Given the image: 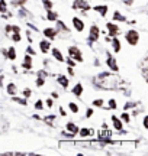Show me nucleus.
<instances>
[{"label":"nucleus","mask_w":148,"mask_h":156,"mask_svg":"<svg viewBox=\"0 0 148 156\" xmlns=\"http://www.w3.org/2000/svg\"><path fill=\"white\" fill-rule=\"evenodd\" d=\"M73 9H76V10L79 9V10H84L86 12V10L90 9V5H89L86 0H76V2L73 3Z\"/></svg>","instance_id":"obj_5"},{"label":"nucleus","mask_w":148,"mask_h":156,"mask_svg":"<svg viewBox=\"0 0 148 156\" xmlns=\"http://www.w3.org/2000/svg\"><path fill=\"white\" fill-rule=\"evenodd\" d=\"M46 20L57 22V20H58V13H57V12H54L52 9H50V10H48V13H46Z\"/></svg>","instance_id":"obj_17"},{"label":"nucleus","mask_w":148,"mask_h":156,"mask_svg":"<svg viewBox=\"0 0 148 156\" xmlns=\"http://www.w3.org/2000/svg\"><path fill=\"white\" fill-rule=\"evenodd\" d=\"M51 97H52V98H58V93L52 91V93H51Z\"/></svg>","instance_id":"obj_45"},{"label":"nucleus","mask_w":148,"mask_h":156,"mask_svg":"<svg viewBox=\"0 0 148 156\" xmlns=\"http://www.w3.org/2000/svg\"><path fill=\"white\" fill-rule=\"evenodd\" d=\"M71 93H73L76 97H80V95L83 94V85H81V84H76L74 88L71 90Z\"/></svg>","instance_id":"obj_21"},{"label":"nucleus","mask_w":148,"mask_h":156,"mask_svg":"<svg viewBox=\"0 0 148 156\" xmlns=\"http://www.w3.org/2000/svg\"><path fill=\"white\" fill-rule=\"evenodd\" d=\"M73 26H74V29L77 30V32H83L84 30V22L80 19V17H73Z\"/></svg>","instance_id":"obj_8"},{"label":"nucleus","mask_w":148,"mask_h":156,"mask_svg":"<svg viewBox=\"0 0 148 156\" xmlns=\"http://www.w3.org/2000/svg\"><path fill=\"white\" fill-rule=\"evenodd\" d=\"M106 28H108L109 35H110L112 38H113V36H116V35L120 32L119 28H118V25H115L113 22H108V23H106Z\"/></svg>","instance_id":"obj_7"},{"label":"nucleus","mask_w":148,"mask_h":156,"mask_svg":"<svg viewBox=\"0 0 148 156\" xmlns=\"http://www.w3.org/2000/svg\"><path fill=\"white\" fill-rule=\"evenodd\" d=\"M12 100L15 101V103H19V104H22V106H26V104H28V101L25 100V98H19V97H13Z\"/></svg>","instance_id":"obj_26"},{"label":"nucleus","mask_w":148,"mask_h":156,"mask_svg":"<svg viewBox=\"0 0 148 156\" xmlns=\"http://www.w3.org/2000/svg\"><path fill=\"white\" fill-rule=\"evenodd\" d=\"M3 78H5V77H3V75H0V87L3 85Z\"/></svg>","instance_id":"obj_47"},{"label":"nucleus","mask_w":148,"mask_h":156,"mask_svg":"<svg viewBox=\"0 0 148 156\" xmlns=\"http://www.w3.org/2000/svg\"><path fill=\"white\" fill-rule=\"evenodd\" d=\"M125 39L131 46H135V45L139 42V34H138V30H135V29H129V30L125 34Z\"/></svg>","instance_id":"obj_1"},{"label":"nucleus","mask_w":148,"mask_h":156,"mask_svg":"<svg viewBox=\"0 0 148 156\" xmlns=\"http://www.w3.org/2000/svg\"><path fill=\"white\" fill-rule=\"evenodd\" d=\"M116 107H118V104H116V100H113V98H110V100H109V108H116Z\"/></svg>","instance_id":"obj_34"},{"label":"nucleus","mask_w":148,"mask_h":156,"mask_svg":"<svg viewBox=\"0 0 148 156\" xmlns=\"http://www.w3.org/2000/svg\"><path fill=\"white\" fill-rule=\"evenodd\" d=\"M58 35V30L55 28H46L44 29V36H46V38L50 39H55V36Z\"/></svg>","instance_id":"obj_10"},{"label":"nucleus","mask_w":148,"mask_h":156,"mask_svg":"<svg viewBox=\"0 0 148 156\" xmlns=\"http://www.w3.org/2000/svg\"><path fill=\"white\" fill-rule=\"evenodd\" d=\"M93 9H94V12H97L99 15H102V16H106V13H108V6H106V5L94 6Z\"/></svg>","instance_id":"obj_16"},{"label":"nucleus","mask_w":148,"mask_h":156,"mask_svg":"<svg viewBox=\"0 0 148 156\" xmlns=\"http://www.w3.org/2000/svg\"><path fill=\"white\" fill-rule=\"evenodd\" d=\"M52 122H55V116H48V117H44V123H48V124H52Z\"/></svg>","instance_id":"obj_28"},{"label":"nucleus","mask_w":148,"mask_h":156,"mask_svg":"<svg viewBox=\"0 0 148 156\" xmlns=\"http://www.w3.org/2000/svg\"><path fill=\"white\" fill-rule=\"evenodd\" d=\"M77 133H79L80 139H93L94 130H93V129H90V127H83V129H80Z\"/></svg>","instance_id":"obj_3"},{"label":"nucleus","mask_w":148,"mask_h":156,"mask_svg":"<svg viewBox=\"0 0 148 156\" xmlns=\"http://www.w3.org/2000/svg\"><path fill=\"white\" fill-rule=\"evenodd\" d=\"M12 39H13V42H20V41H22V35H20V34H16V32H13V35H12Z\"/></svg>","instance_id":"obj_27"},{"label":"nucleus","mask_w":148,"mask_h":156,"mask_svg":"<svg viewBox=\"0 0 148 156\" xmlns=\"http://www.w3.org/2000/svg\"><path fill=\"white\" fill-rule=\"evenodd\" d=\"M25 2H28V0H16L15 3H16V5H23Z\"/></svg>","instance_id":"obj_44"},{"label":"nucleus","mask_w":148,"mask_h":156,"mask_svg":"<svg viewBox=\"0 0 148 156\" xmlns=\"http://www.w3.org/2000/svg\"><path fill=\"white\" fill-rule=\"evenodd\" d=\"M60 114H61V116H65V114H67V113H65V110H64L63 107H60Z\"/></svg>","instance_id":"obj_42"},{"label":"nucleus","mask_w":148,"mask_h":156,"mask_svg":"<svg viewBox=\"0 0 148 156\" xmlns=\"http://www.w3.org/2000/svg\"><path fill=\"white\" fill-rule=\"evenodd\" d=\"M99 36H100V30L96 25H93L90 28V32H89V42H96Z\"/></svg>","instance_id":"obj_4"},{"label":"nucleus","mask_w":148,"mask_h":156,"mask_svg":"<svg viewBox=\"0 0 148 156\" xmlns=\"http://www.w3.org/2000/svg\"><path fill=\"white\" fill-rule=\"evenodd\" d=\"M132 2H134V0H125V5L131 6V5H132Z\"/></svg>","instance_id":"obj_46"},{"label":"nucleus","mask_w":148,"mask_h":156,"mask_svg":"<svg viewBox=\"0 0 148 156\" xmlns=\"http://www.w3.org/2000/svg\"><path fill=\"white\" fill-rule=\"evenodd\" d=\"M7 12V3L5 0H0V13H6Z\"/></svg>","instance_id":"obj_25"},{"label":"nucleus","mask_w":148,"mask_h":156,"mask_svg":"<svg viewBox=\"0 0 148 156\" xmlns=\"http://www.w3.org/2000/svg\"><path fill=\"white\" fill-rule=\"evenodd\" d=\"M22 68H23V69H26V71H29V69H32V56L28 55V54H26V56L23 58Z\"/></svg>","instance_id":"obj_11"},{"label":"nucleus","mask_w":148,"mask_h":156,"mask_svg":"<svg viewBox=\"0 0 148 156\" xmlns=\"http://www.w3.org/2000/svg\"><path fill=\"white\" fill-rule=\"evenodd\" d=\"M57 83L63 87V88H68V84H70V80L65 75H58L57 77Z\"/></svg>","instance_id":"obj_13"},{"label":"nucleus","mask_w":148,"mask_h":156,"mask_svg":"<svg viewBox=\"0 0 148 156\" xmlns=\"http://www.w3.org/2000/svg\"><path fill=\"white\" fill-rule=\"evenodd\" d=\"M12 32H16V34H20V28H19V26H12Z\"/></svg>","instance_id":"obj_39"},{"label":"nucleus","mask_w":148,"mask_h":156,"mask_svg":"<svg viewBox=\"0 0 148 156\" xmlns=\"http://www.w3.org/2000/svg\"><path fill=\"white\" fill-rule=\"evenodd\" d=\"M42 5H44V7H45L46 10L52 9V2H50V0H42Z\"/></svg>","instance_id":"obj_30"},{"label":"nucleus","mask_w":148,"mask_h":156,"mask_svg":"<svg viewBox=\"0 0 148 156\" xmlns=\"http://www.w3.org/2000/svg\"><path fill=\"white\" fill-rule=\"evenodd\" d=\"M67 65H68V67H76V61L71 59V58H68V59H67Z\"/></svg>","instance_id":"obj_38"},{"label":"nucleus","mask_w":148,"mask_h":156,"mask_svg":"<svg viewBox=\"0 0 148 156\" xmlns=\"http://www.w3.org/2000/svg\"><path fill=\"white\" fill-rule=\"evenodd\" d=\"M106 64H108V67L113 71V73H118L119 71V67H118V62H116V59H115L113 56L110 55V54H108V59H106Z\"/></svg>","instance_id":"obj_6"},{"label":"nucleus","mask_w":148,"mask_h":156,"mask_svg":"<svg viewBox=\"0 0 148 156\" xmlns=\"http://www.w3.org/2000/svg\"><path fill=\"white\" fill-rule=\"evenodd\" d=\"M68 55L71 59H74V61H79V62L83 61V55H81V51L79 49V46H70Z\"/></svg>","instance_id":"obj_2"},{"label":"nucleus","mask_w":148,"mask_h":156,"mask_svg":"<svg viewBox=\"0 0 148 156\" xmlns=\"http://www.w3.org/2000/svg\"><path fill=\"white\" fill-rule=\"evenodd\" d=\"M112 126H113V129L116 132L124 130V123H122V120H120L119 117H116V116H112Z\"/></svg>","instance_id":"obj_9"},{"label":"nucleus","mask_w":148,"mask_h":156,"mask_svg":"<svg viewBox=\"0 0 148 156\" xmlns=\"http://www.w3.org/2000/svg\"><path fill=\"white\" fill-rule=\"evenodd\" d=\"M93 106L94 107H103V100L102 98H96V100H93Z\"/></svg>","instance_id":"obj_31"},{"label":"nucleus","mask_w":148,"mask_h":156,"mask_svg":"<svg viewBox=\"0 0 148 156\" xmlns=\"http://www.w3.org/2000/svg\"><path fill=\"white\" fill-rule=\"evenodd\" d=\"M5 30H6V34H10V32H12V26H10V25H7V26L5 28Z\"/></svg>","instance_id":"obj_41"},{"label":"nucleus","mask_w":148,"mask_h":156,"mask_svg":"<svg viewBox=\"0 0 148 156\" xmlns=\"http://www.w3.org/2000/svg\"><path fill=\"white\" fill-rule=\"evenodd\" d=\"M44 84H45V78L38 75V78H36V87H42Z\"/></svg>","instance_id":"obj_29"},{"label":"nucleus","mask_w":148,"mask_h":156,"mask_svg":"<svg viewBox=\"0 0 148 156\" xmlns=\"http://www.w3.org/2000/svg\"><path fill=\"white\" fill-rule=\"evenodd\" d=\"M112 46H113V52H115V54L120 52V41L116 38V36H113V39H112Z\"/></svg>","instance_id":"obj_19"},{"label":"nucleus","mask_w":148,"mask_h":156,"mask_svg":"<svg viewBox=\"0 0 148 156\" xmlns=\"http://www.w3.org/2000/svg\"><path fill=\"white\" fill-rule=\"evenodd\" d=\"M68 108H70V112L71 113H74V114H77V113L80 112V107H79V104H76V103H68Z\"/></svg>","instance_id":"obj_22"},{"label":"nucleus","mask_w":148,"mask_h":156,"mask_svg":"<svg viewBox=\"0 0 148 156\" xmlns=\"http://www.w3.org/2000/svg\"><path fill=\"white\" fill-rule=\"evenodd\" d=\"M67 71H68L70 75H74V71H73V67H68L67 68Z\"/></svg>","instance_id":"obj_43"},{"label":"nucleus","mask_w":148,"mask_h":156,"mask_svg":"<svg viewBox=\"0 0 148 156\" xmlns=\"http://www.w3.org/2000/svg\"><path fill=\"white\" fill-rule=\"evenodd\" d=\"M142 127L144 129H148V117L144 116V120H142Z\"/></svg>","instance_id":"obj_37"},{"label":"nucleus","mask_w":148,"mask_h":156,"mask_svg":"<svg viewBox=\"0 0 148 156\" xmlns=\"http://www.w3.org/2000/svg\"><path fill=\"white\" fill-rule=\"evenodd\" d=\"M50 48H51V44H50L48 41H45V39H44V41H41V42H39V49H41V52H42V54H46V52L50 51Z\"/></svg>","instance_id":"obj_14"},{"label":"nucleus","mask_w":148,"mask_h":156,"mask_svg":"<svg viewBox=\"0 0 148 156\" xmlns=\"http://www.w3.org/2000/svg\"><path fill=\"white\" fill-rule=\"evenodd\" d=\"M45 104H46V107H50V108H51L52 106H54V98H46V101H45Z\"/></svg>","instance_id":"obj_35"},{"label":"nucleus","mask_w":148,"mask_h":156,"mask_svg":"<svg viewBox=\"0 0 148 156\" xmlns=\"http://www.w3.org/2000/svg\"><path fill=\"white\" fill-rule=\"evenodd\" d=\"M6 58H9V59H12V61L16 59V49H15L13 46H10L9 49H6Z\"/></svg>","instance_id":"obj_18"},{"label":"nucleus","mask_w":148,"mask_h":156,"mask_svg":"<svg viewBox=\"0 0 148 156\" xmlns=\"http://www.w3.org/2000/svg\"><path fill=\"white\" fill-rule=\"evenodd\" d=\"M6 91H7V94L9 95H16L17 88H16V85H15L13 83H9L7 84V87H6Z\"/></svg>","instance_id":"obj_20"},{"label":"nucleus","mask_w":148,"mask_h":156,"mask_svg":"<svg viewBox=\"0 0 148 156\" xmlns=\"http://www.w3.org/2000/svg\"><path fill=\"white\" fill-rule=\"evenodd\" d=\"M51 52H52V56H54V59H57L58 62H64V61H65V58L63 56L61 51L58 49V48H52Z\"/></svg>","instance_id":"obj_12"},{"label":"nucleus","mask_w":148,"mask_h":156,"mask_svg":"<svg viewBox=\"0 0 148 156\" xmlns=\"http://www.w3.org/2000/svg\"><path fill=\"white\" fill-rule=\"evenodd\" d=\"M93 114H94V110H93V108H87V113H86V117L89 119V117H91V116H93Z\"/></svg>","instance_id":"obj_36"},{"label":"nucleus","mask_w":148,"mask_h":156,"mask_svg":"<svg viewBox=\"0 0 148 156\" xmlns=\"http://www.w3.org/2000/svg\"><path fill=\"white\" fill-rule=\"evenodd\" d=\"M31 94H32V91H31V90H25V91H23V97H29Z\"/></svg>","instance_id":"obj_40"},{"label":"nucleus","mask_w":148,"mask_h":156,"mask_svg":"<svg viewBox=\"0 0 148 156\" xmlns=\"http://www.w3.org/2000/svg\"><path fill=\"white\" fill-rule=\"evenodd\" d=\"M26 54H28V55H31V56L36 55V52H35V49L32 48V46H28V48H26Z\"/></svg>","instance_id":"obj_33"},{"label":"nucleus","mask_w":148,"mask_h":156,"mask_svg":"<svg viewBox=\"0 0 148 156\" xmlns=\"http://www.w3.org/2000/svg\"><path fill=\"white\" fill-rule=\"evenodd\" d=\"M112 19H113V20H118V22H126V17L124 16V15H120L119 12H115Z\"/></svg>","instance_id":"obj_24"},{"label":"nucleus","mask_w":148,"mask_h":156,"mask_svg":"<svg viewBox=\"0 0 148 156\" xmlns=\"http://www.w3.org/2000/svg\"><path fill=\"white\" fill-rule=\"evenodd\" d=\"M35 108H36V110H42V108H44V101L42 100L36 101V103H35Z\"/></svg>","instance_id":"obj_32"},{"label":"nucleus","mask_w":148,"mask_h":156,"mask_svg":"<svg viewBox=\"0 0 148 156\" xmlns=\"http://www.w3.org/2000/svg\"><path fill=\"white\" fill-rule=\"evenodd\" d=\"M119 119L122 120V123H131V116L128 114V112H126V110H124V113L120 114Z\"/></svg>","instance_id":"obj_23"},{"label":"nucleus","mask_w":148,"mask_h":156,"mask_svg":"<svg viewBox=\"0 0 148 156\" xmlns=\"http://www.w3.org/2000/svg\"><path fill=\"white\" fill-rule=\"evenodd\" d=\"M65 129H67V132H70V133H73V134H77V132H79V126L73 122L67 123V124H65Z\"/></svg>","instance_id":"obj_15"}]
</instances>
